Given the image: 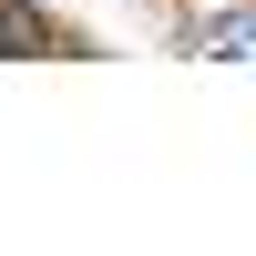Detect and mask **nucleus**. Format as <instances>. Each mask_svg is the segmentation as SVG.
Segmentation results:
<instances>
[{
  "mask_svg": "<svg viewBox=\"0 0 256 256\" xmlns=\"http://www.w3.org/2000/svg\"><path fill=\"white\" fill-rule=\"evenodd\" d=\"M31 52H82L41 0H0V62H31Z\"/></svg>",
  "mask_w": 256,
  "mask_h": 256,
  "instance_id": "f257e3e1",
  "label": "nucleus"
}]
</instances>
